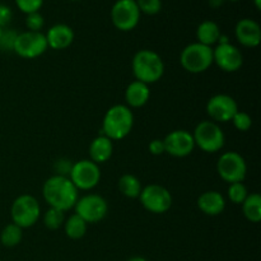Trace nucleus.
<instances>
[{
	"label": "nucleus",
	"mask_w": 261,
	"mask_h": 261,
	"mask_svg": "<svg viewBox=\"0 0 261 261\" xmlns=\"http://www.w3.org/2000/svg\"><path fill=\"white\" fill-rule=\"evenodd\" d=\"M217 172L222 180L228 184L244 182L247 175L246 161L234 150L226 152L218 158Z\"/></svg>",
	"instance_id": "nucleus-8"
},
{
	"label": "nucleus",
	"mask_w": 261,
	"mask_h": 261,
	"mask_svg": "<svg viewBox=\"0 0 261 261\" xmlns=\"http://www.w3.org/2000/svg\"><path fill=\"white\" fill-rule=\"evenodd\" d=\"M18 32L14 30H3L0 36V50L2 51H13L14 42L17 40Z\"/></svg>",
	"instance_id": "nucleus-31"
},
{
	"label": "nucleus",
	"mask_w": 261,
	"mask_h": 261,
	"mask_svg": "<svg viewBox=\"0 0 261 261\" xmlns=\"http://www.w3.org/2000/svg\"><path fill=\"white\" fill-rule=\"evenodd\" d=\"M134 126V114L126 105L110 107L102 121V135L115 140H122L130 134Z\"/></svg>",
	"instance_id": "nucleus-2"
},
{
	"label": "nucleus",
	"mask_w": 261,
	"mask_h": 261,
	"mask_svg": "<svg viewBox=\"0 0 261 261\" xmlns=\"http://www.w3.org/2000/svg\"><path fill=\"white\" fill-rule=\"evenodd\" d=\"M63 227L65 234L69 239L81 240L86 236L87 229H88V223L84 219H82L78 214L74 213L65 219Z\"/></svg>",
	"instance_id": "nucleus-22"
},
{
	"label": "nucleus",
	"mask_w": 261,
	"mask_h": 261,
	"mask_svg": "<svg viewBox=\"0 0 261 261\" xmlns=\"http://www.w3.org/2000/svg\"><path fill=\"white\" fill-rule=\"evenodd\" d=\"M0 261H2V260H0Z\"/></svg>",
	"instance_id": "nucleus-42"
},
{
	"label": "nucleus",
	"mask_w": 261,
	"mask_h": 261,
	"mask_svg": "<svg viewBox=\"0 0 261 261\" xmlns=\"http://www.w3.org/2000/svg\"><path fill=\"white\" fill-rule=\"evenodd\" d=\"M166 153L176 158L188 157L195 148L193 134L188 130H173L163 139Z\"/></svg>",
	"instance_id": "nucleus-15"
},
{
	"label": "nucleus",
	"mask_w": 261,
	"mask_h": 261,
	"mask_svg": "<svg viewBox=\"0 0 261 261\" xmlns=\"http://www.w3.org/2000/svg\"><path fill=\"white\" fill-rule=\"evenodd\" d=\"M119 190L124 196L129 199H137L139 198L140 193H142V182L139 178L133 173H125L120 177L119 180Z\"/></svg>",
	"instance_id": "nucleus-23"
},
{
	"label": "nucleus",
	"mask_w": 261,
	"mask_h": 261,
	"mask_svg": "<svg viewBox=\"0 0 261 261\" xmlns=\"http://www.w3.org/2000/svg\"><path fill=\"white\" fill-rule=\"evenodd\" d=\"M15 4L20 12L30 14L33 12H40L43 0H15Z\"/></svg>",
	"instance_id": "nucleus-32"
},
{
	"label": "nucleus",
	"mask_w": 261,
	"mask_h": 261,
	"mask_svg": "<svg viewBox=\"0 0 261 261\" xmlns=\"http://www.w3.org/2000/svg\"><path fill=\"white\" fill-rule=\"evenodd\" d=\"M231 2H239V0H231Z\"/></svg>",
	"instance_id": "nucleus-40"
},
{
	"label": "nucleus",
	"mask_w": 261,
	"mask_h": 261,
	"mask_svg": "<svg viewBox=\"0 0 261 261\" xmlns=\"http://www.w3.org/2000/svg\"><path fill=\"white\" fill-rule=\"evenodd\" d=\"M140 13L147 15H155L162 9V0H137Z\"/></svg>",
	"instance_id": "nucleus-30"
},
{
	"label": "nucleus",
	"mask_w": 261,
	"mask_h": 261,
	"mask_svg": "<svg viewBox=\"0 0 261 261\" xmlns=\"http://www.w3.org/2000/svg\"><path fill=\"white\" fill-rule=\"evenodd\" d=\"M43 224H45L46 228L51 229V231H55V229L61 228L64 226V222H65V212L59 211L55 208H48L47 211L43 213L42 216Z\"/></svg>",
	"instance_id": "nucleus-26"
},
{
	"label": "nucleus",
	"mask_w": 261,
	"mask_h": 261,
	"mask_svg": "<svg viewBox=\"0 0 261 261\" xmlns=\"http://www.w3.org/2000/svg\"><path fill=\"white\" fill-rule=\"evenodd\" d=\"M241 205L245 218L252 223H259L261 221V196L259 194H249Z\"/></svg>",
	"instance_id": "nucleus-24"
},
{
	"label": "nucleus",
	"mask_w": 261,
	"mask_h": 261,
	"mask_svg": "<svg viewBox=\"0 0 261 261\" xmlns=\"http://www.w3.org/2000/svg\"><path fill=\"white\" fill-rule=\"evenodd\" d=\"M232 124L236 127L239 132H247V130L251 129L252 126V119L247 112L245 111H237L236 115L232 117Z\"/></svg>",
	"instance_id": "nucleus-28"
},
{
	"label": "nucleus",
	"mask_w": 261,
	"mask_h": 261,
	"mask_svg": "<svg viewBox=\"0 0 261 261\" xmlns=\"http://www.w3.org/2000/svg\"><path fill=\"white\" fill-rule=\"evenodd\" d=\"M150 98L149 86L143 82L134 81L125 89V102L130 109H140L145 106Z\"/></svg>",
	"instance_id": "nucleus-19"
},
{
	"label": "nucleus",
	"mask_w": 261,
	"mask_h": 261,
	"mask_svg": "<svg viewBox=\"0 0 261 261\" xmlns=\"http://www.w3.org/2000/svg\"><path fill=\"white\" fill-rule=\"evenodd\" d=\"M78 191L68 176L54 175L48 177L42 186L43 199L48 206L63 212L74 208L79 198Z\"/></svg>",
	"instance_id": "nucleus-1"
},
{
	"label": "nucleus",
	"mask_w": 261,
	"mask_h": 261,
	"mask_svg": "<svg viewBox=\"0 0 261 261\" xmlns=\"http://www.w3.org/2000/svg\"><path fill=\"white\" fill-rule=\"evenodd\" d=\"M3 30H4V28H2V27H0V36H2V33H3Z\"/></svg>",
	"instance_id": "nucleus-39"
},
{
	"label": "nucleus",
	"mask_w": 261,
	"mask_h": 261,
	"mask_svg": "<svg viewBox=\"0 0 261 261\" xmlns=\"http://www.w3.org/2000/svg\"><path fill=\"white\" fill-rule=\"evenodd\" d=\"M237 41L245 47H257L261 41V27L251 18H242L234 27Z\"/></svg>",
	"instance_id": "nucleus-16"
},
{
	"label": "nucleus",
	"mask_w": 261,
	"mask_h": 261,
	"mask_svg": "<svg viewBox=\"0 0 261 261\" xmlns=\"http://www.w3.org/2000/svg\"><path fill=\"white\" fill-rule=\"evenodd\" d=\"M209 4H211L212 7L217 8V7H219V5L223 4V0H209Z\"/></svg>",
	"instance_id": "nucleus-36"
},
{
	"label": "nucleus",
	"mask_w": 261,
	"mask_h": 261,
	"mask_svg": "<svg viewBox=\"0 0 261 261\" xmlns=\"http://www.w3.org/2000/svg\"><path fill=\"white\" fill-rule=\"evenodd\" d=\"M226 199L219 191L209 190L201 194L198 198V208L205 216H219L226 209Z\"/></svg>",
	"instance_id": "nucleus-18"
},
{
	"label": "nucleus",
	"mask_w": 261,
	"mask_h": 261,
	"mask_svg": "<svg viewBox=\"0 0 261 261\" xmlns=\"http://www.w3.org/2000/svg\"><path fill=\"white\" fill-rule=\"evenodd\" d=\"M148 149L153 155H162L163 153H166L163 139H153L148 145Z\"/></svg>",
	"instance_id": "nucleus-35"
},
{
	"label": "nucleus",
	"mask_w": 261,
	"mask_h": 261,
	"mask_svg": "<svg viewBox=\"0 0 261 261\" xmlns=\"http://www.w3.org/2000/svg\"><path fill=\"white\" fill-rule=\"evenodd\" d=\"M47 46L53 50H65L73 43L74 31L65 23H56L51 25L45 35Z\"/></svg>",
	"instance_id": "nucleus-17"
},
{
	"label": "nucleus",
	"mask_w": 261,
	"mask_h": 261,
	"mask_svg": "<svg viewBox=\"0 0 261 261\" xmlns=\"http://www.w3.org/2000/svg\"><path fill=\"white\" fill-rule=\"evenodd\" d=\"M221 35V28H219V25L214 20H203L198 25V28H196V38H198V42L209 46V47L218 43Z\"/></svg>",
	"instance_id": "nucleus-21"
},
{
	"label": "nucleus",
	"mask_w": 261,
	"mask_h": 261,
	"mask_svg": "<svg viewBox=\"0 0 261 261\" xmlns=\"http://www.w3.org/2000/svg\"><path fill=\"white\" fill-rule=\"evenodd\" d=\"M68 177L78 190L88 191L96 188L101 181V168L91 160H81L73 163Z\"/></svg>",
	"instance_id": "nucleus-9"
},
{
	"label": "nucleus",
	"mask_w": 261,
	"mask_h": 261,
	"mask_svg": "<svg viewBox=\"0 0 261 261\" xmlns=\"http://www.w3.org/2000/svg\"><path fill=\"white\" fill-rule=\"evenodd\" d=\"M195 147L200 148L205 153H217L226 144V135L219 124L204 120L195 126L193 133Z\"/></svg>",
	"instance_id": "nucleus-5"
},
{
	"label": "nucleus",
	"mask_w": 261,
	"mask_h": 261,
	"mask_svg": "<svg viewBox=\"0 0 261 261\" xmlns=\"http://www.w3.org/2000/svg\"><path fill=\"white\" fill-rule=\"evenodd\" d=\"M227 195H228L231 203L236 204V205H241L245 199L247 198V195H249V191H247V188L244 185V182H233L229 184Z\"/></svg>",
	"instance_id": "nucleus-27"
},
{
	"label": "nucleus",
	"mask_w": 261,
	"mask_h": 261,
	"mask_svg": "<svg viewBox=\"0 0 261 261\" xmlns=\"http://www.w3.org/2000/svg\"><path fill=\"white\" fill-rule=\"evenodd\" d=\"M45 25V18L40 12H33L30 14H25V27L27 31L32 32H41V30Z\"/></svg>",
	"instance_id": "nucleus-29"
},
{
	"label": "nucleus",
	"mask_w": 261,
	"mask_h": 261,
	"mask_svg": "<svg viewBox=\"0 0 261 261\" xmlns=\"http://www.w3.org/2000/svg\"><path fill=\"white\" fill-rule=\"evenodd\" d=\"M12 223L20 228H30L38 222L41 217V206L37 199L30 194L19 195L10 206Z\"/></svg>",
	"instance_id": "nucleus-6"
},
{
	"label": "nucleus",
	"mask_w": 261,
	"mask_h": 261,
	"mask_svg": "<svg viewBox=\"0 0 261 261\" xmlns=\"http://www.w3.org/2000/svg\"><path fill=\"white\" fill-rule=\"evenodd\" d=\"M71 166H73V163H70V161L68 160L56 161L55 166H54V168H55L56 171L55 175L69 176V173H70V170H71Z\"/></svg>",
	"instance_id": "nucleus-33"
},
{
	"label": "nucleus",
	"mask_w": 261,
	"mask_h": 261,
	"mask_svg": "<svg viewBox=\"0 0 261 261\" xmlns=\"http://www.w3.org/2000/svg\"><path fill=\"white\" fill-rule=\"evenodd\" d=\"M47 48L45 33L24 31L18 33L13 51L23 59H35L45 54Z\"/></svg>",
	"instance_id": "nucleus-12"
},
{
	"label": "nucleus",
	"mask_w": 261,
	"mask_h": 261,
	"mask_svg": "<svg viewBox=\"0 0 261 261\" xmlns=\"http://www.w3.org/2000/svg\"><path fill=\"white\" fill-rule=\"evenodd\" d=\"M137 0H116L111 8V20L115 27L122 32L133 31L140 20Z\"/></svg>",
	"instance_id": "nucleus-11"
},
{
	"label": "nucleus",
	"mask_w": 261,
	"mask_h": 261,
	"mask_svg": "<svg viewBox=\"0 0 261 261\" xmlns=\"http://www.w3.org/2000/svg\"><path fill=\"white\" fill-rule=\"evenodd\" d=\"M71 2H78V0H71Z\"/></svg>",
	"instance_id": "nucleus-41"
},
{
	"label": "nucleus",
	"mask_w": 261,
	"mask_h": 261,
	"mask_svg": "<svg viewBox=\"0 0 261 261\" xmlns=\"http://www.w3.org/2000/svg\"><path fill=\"white\" fill-rule=\"evenodd\" d=\"M213 64L226 73H234L244 65V55L237 46L231 42L218 43L213 48Z\"/></svg>",
	"instance_id": "nucleus-14"
},
{
	"label": "nucleus",
	"mask_w": 261,
	"mask_h": 261,
	"mask_svg": "<svg viewBox=\"0 0 261 261\" xmlns=\"http://www.w3.org/2000/svg\"><path fill=\"white\" fill-rule=\"evenodd\" d=\"M23 228L14 223H9L3 228L0 233V242L5 247H15L22 242Z\"/></svg>",
	"instance_id": "nucleus-25"
},
{
	"label": "nucleus",
	"mask_w": 261,
	"mask_h": 261,
	"mask_svg": "<svg viewBox=\"0 0 261 261\" xmlns=\"http://www.w3.org/2000/svg\"><path fill=\"white\" fill-rule=\"evenodd\" d=\"M127 261H148V260L145 259V257H142V256H133V257H130Z\"/></svg>",
	"instance_id": "nucleus-37"
},
{
	"label": "nucleus",
	"mask_w": 261,
	"mask_h": 261,
	"mask_svg": "<svg viewBox=\"0 0 261 261\" xmlns=\"http://www.w3.org/2000/svg\"><path fill=\"white\" fill-rule=\"evenodd\" d=\"M139 201L145 211L153 214H165L172 206L170 190L158 184H150L142 189Z\"/></svg>",
	"instance_id": "nucleus-7"
},
{
	"label": "nucleus",
	"mask_w": 261,
	"mask_h": 261,
	"mask_svg": "<svg viewBox=\"0 0 261 261\" xmlns=\"http://www.w3.org/2000/svg\"><path fill=\"white\" fill-rule=\"evenodd\" d=\"M75 214H78L87 223H98L106 218L109 213V204L103 196L98 194H87L78 198L74 205Z\"/></svg>",
	"instance_id": "nucleus-10"
},
{
	"label": "nucleus",
	"mask_w": 261,
	"mask_h": 261,
	"mask_svg": "<svg viewBox=\"0 0 261 261\" xmlns=\"http://www.w3.org/2000/svg\"><path fill=\"white\" fill-rule=\"evenodd\" d=\"M112 153H114V142L102 134L94 138L88 147L89 160L98 166L107 162L112 157Z\"/></svg>",
	"instance_id": "nucleus-20"
},
{
	"label": "nucleus",
	"mask_w": 261,
	"mask_h": 261,
	"mask_svg": "<svg viewBox=\"0 0 261 261\" xmlns=\"http://www.w3.org/2000/svg\"><path fill=\"white\" fill-rule=\"evenodd\" d=\"M255 3V7H256V9H260L261 8V0H254Z\"/></svg>",
	"instance_id": "nucleus-38"
},
{
	"label": "nucleus",
	"mask_w": 261,
	"mask_h": 261,
	"mask_svg": "<svg viewBox=\"0 0 261 261\" xmlns=\"http://www.w3.org/2000/svg\"><path fill=\"white\" fill-rule=\"evenodd\" d=\"M180 64L188 73H204L213 65V47L199 42L190 43L181 51Z\"/></svg>",
	"instance_id": "nucleus-4"
},
{
	"label": "nucleus",
	"mask_w": 261,
	"mask_h": 261,
	"mask_svg": "<svg viewBox=\"0 0 261 261\" xmlns=\"http://www.w3.org/2000/svg\"><path fill=\"white\" fill-rule=\"evenodd\" d=\"M133 74L135 79L145 84H153L161 81L165 74V63L160 54L143 48L134 55L132 61Z\"/></svg>",
	"instance_id": "nucleus-3"
},
{
	"label": "nucleus",
	"mask_w": 261,
	"mask_h": 261,
	"mask_svg": "<svg viewBox=\"0 0 261 261\" xmlns=\"http://www.w3.org/2000/svg\"><path fill=\"white\" fill-rule=\"evenodd\" d=\"M237 111H239V105L236 99L229 94H214L206 102V114L209 115L212 121L217 124L231 121Z\"/></svg>",
	"instance_id": "nucleus-13"
},
{
	"label": "nucleus",
	"mask_w": 261,
	"mask_h": 261,
	"mask_svg": "<svg viewBox=\"0 0 261 261\" xmlns=\"http://www.w3.org/2000/svg\"><path fill=\"white\" fill-rule=\"evenodd\" d=\"M13 18V12L8 5L0 4V27H7Z\"/></svg>",
	"instance_id": "nucleus-34"
}]
</instances>
